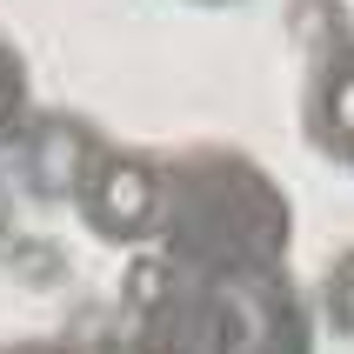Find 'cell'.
Here are the masks:
<instances>
[{"instance_id":"cell-6","label":"cell","mask_w":354,"mask_h":354,"mask_svg":"<svg viewBox=\"0 0 354 354\" xmlns=\"http://www.w3.org/2000/svg\"><path fill=\"white\" fill-rule=\"evenodd\" d=\"M7 354H60V348H47V341H20V348H7Z\"/></svg>"},{"instance_id":"cell-4","label":"cell","mask_w":354,"mask_h":354,"mask_svg":"<svg viewBox=\"0 0 354 354\" xmlns=\"http://www.w3.org/2000/svg\"><path fill=\"white\" fill-rule=\"evenodd\" d=\"M328 321H335V335L354 341V248L335 261V274H328Z\"/></svg>"},{"instance_id":"cell-1","label":"cell","mask_w":354,"mask_h":354,"mask_svg":"<svg viewBox=\"0 0 354 354\" xmlns=\"http://www.w3.org/2000/svg\"><path fill=\"white\" fill-rule=\"evenodd\" d=\"M80 221L94 227L100 241H140V234H154V221H160V167L147 154H107L94 160V174L80 180V194H74Z\"/></svg>"},{"instance_id":"cell-2","label":"cell","mask_w":354,"mask_h":354,"mask_svg":"<svg viewBox=\"0 0 354 354\" xmlns=\"http://www.w3.org/2000/svg\"><path fill=\"white\" fill-rule=\"evenodd\" d=\"M107 154L94 140V127L74 114H54V120H40V134H34V180L47 187V194H80V180L94 174V160Z\"/></svg>"},{"instance_id":"cell-3","label":"cell","mask_w":354,"mask_h":354,"mask_svg":"<svg viewBox=\"0 0 354 354\" xmlns=\"http://www.w3.org/2000/svg\"><path fill=\"white\" fill-rule=\"evenodd\" d=\"M308 140L321 154H335L354 167V47H341L328 67L315 74V94H308Z\"/></svg>"},{"instance_id":"cell-5","label":"cell","mask_w":354,"mask_h":354,"mask_svg":"<svg viewBox=\"0 0 354 354\" xmlns=\"http://www.w3.org/2000/svg\"><path fill=\"white\" fill-rule=\"evenodd\" d=\"M14 114H20V60L0 47V134L14 127Z\"/></svg>"}]
</instances>
